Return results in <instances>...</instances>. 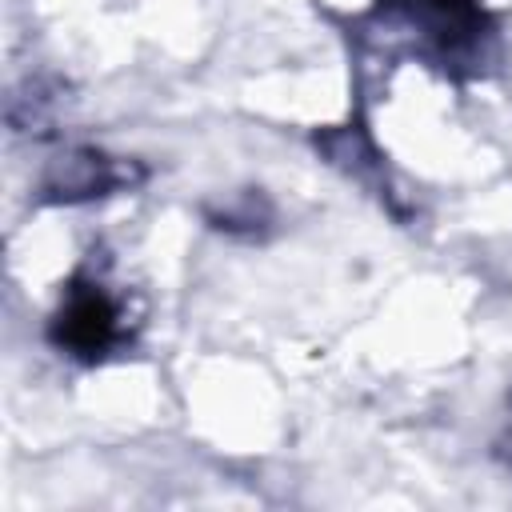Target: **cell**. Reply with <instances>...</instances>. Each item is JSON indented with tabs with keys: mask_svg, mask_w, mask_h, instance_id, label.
<instances>
[{
	"mask_svg": "<svg viewBox=\"0 0 512 512\" xmlns=\"http://www.w3.org/2000/svg\"><path fill=\"white\" fill-rule=\"evenodd\" d=\"M56 328H60L56 340L68 344L76 356H100L108 348V340H112L116 312H112V304L100 292H80L60 312V324Z\"/></svg>",
	"mask_w": 512,
	"mask_h": 512,
	"instance_id": "6da1fadb",
	"label": "cell"
}]
</instances>
